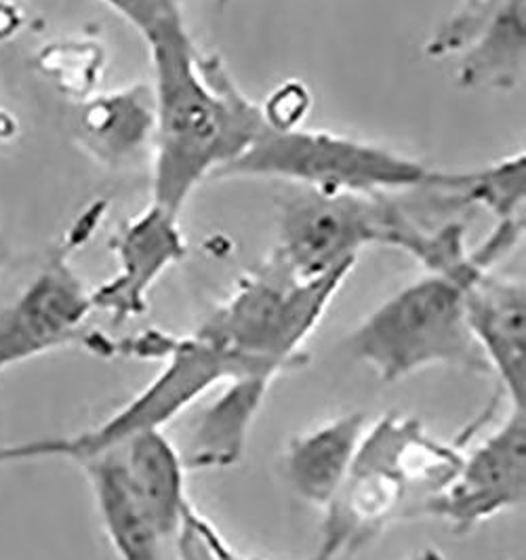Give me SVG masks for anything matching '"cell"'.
Returning <instances> with one entry per match:
<instances>
[{"instance_id":"cell-1","label":"cell","mask_w":526,"mask_h":560,"mask_svg":"<svg viewBox=\"0 0 526 560\" xmlns=\"http://www.w3.org/2000/svg\"><path fill=\"white\" fill-rule=\"evenodd\" d=\"M143 40L154 72L152 202L182 215L196 188L243 156L268 127L222 57L198 51L184 18Z\"/></svg>"},{"instance_id":"cell-2","label":"cell","mask_w":526,"mask_h":560,"mask_svg":"<svg viewBox=\"0 0 526 560\" xmlns=\"http://www.w3.org/2000/svg\"><path fill=\"white\" fill-rule=\"evenodd\" d=\"M86 350L104 359L161 361L163 369L141 393L93 428L68 436L0 445V468L47 459L83 466L120 451L143 432L163 430L166 423L190 409L198 398L220 388L232 377L249 373L278 377L274 371L238 359L198 334L182 337L161 329H148L138 336L112 339L106 334L93 331L86 339Z\"/></svg>"},{"instance_id":"cell-3","label":"cell","mask_w":526,"mask_h":560,"mask_svg":"<svg viewBox=\"0 0 526 560\" xmlns=\"http://www.w3.org/2000/svg\"><path fill=\"white\" fill-rule=\"evenodd\" d=\"M461 459L464 445L432 436L416 418L389 413L369 423L346 482L325 510L320 546L305 560H335L396 521L419 518Z\"/></svg>"},{"instance_id":"cell-4","label":"cell","mask_w":526,"mask_h":560,"mask_svg":"<svg viewBox=\"0 0 526 560\" xmlns=\"http://www.w3.org/2000/svg\"><path fill=\"white\" fill-rule=\"evenodd\" d=\"M356 264L314 279L297 277L277 253L245 275L196 331L225 352L277 375L305 363L307 337L325 318Z\"/></svg>"},{"instance_id":"cell-5","label":"cell","mask_w":526,"mask_h":560,"mask_svg":"<svg viewBox=\"0 0 526 560\" xmlns=\"http://www.w3.org/2000/svg\"><path fill=\"white\" fill-rule=\"evenodd\" d=\"M443 171L402 152L332 131H270L213 179H272L320 195L436 190Z\"/></svg>"},{"instance_id":"cell-6","label":"cell","mask_w":526,"mask_h":560,"mask_svg":"<svg viewBox=\"0 0 526 560\" xmlns=\"http://www.w3.org/2000/svg\"><path fill=\"white\" fill-rule=\"evenodd\" d=\"M348 348L386 384L432 366L489 373L466 320L461 284L436 272L373 310L348 337Z\"/></svg>"},{"instance_id":"cell-7","label":"cell","mask_w":526,"mask_h":560,"mask_svg":"<svg viewBox=\"0 0 526 560\" xmlns=\"http://www.w3.org/2000/svg\"><path fill=\"white\" fill-rule=\"evenodd\" d=\"M430 225L389 200L388 195H320L304 190L287 198L278 220V257L302 279L356 264L364 247L386 245L419 257Z\"/></svg>"},{"instance_id":"cell-8","label":"cell","mask_w":526,"mask_h":560,"mask_svg":"<svg viewBox=\"0 0 526 560\" xmlns=\"http://www.w3.org/2000/svg\"><path fill=\"white\" fill-rule=\"evenodd\" d=\"M102 215V205L86 209L28 284L0 304V373L83 341L84 323L95 308L72 253L89 241Z\"/></svg>"},{"instance_id":"cell-9","label":"cell","mask_w":526,"mask_h":560,"mask_svg":"<svg viewBox=\"0 0 526 560\" xmlns=\"http://www.w3.org/2000/svg\"><path fill=\"white\" fill-rule=\"evenodd\" d=\"M526 493V413L510 407L507 418L464 459L419 518H434L451 532L470 533L501 512L521 508Z\"/></svg>"},{"instance_id":"cell-10","label":"cell","mask_w":526,"mask_h":560,"mask_svg":"<svg viewBox=\"0 0 526 560\" xmlns=\"http://www.w3.org/2000/svg\"><path fill=\"white\" fill-rule=\"evenodd\" d=\"M110 247L116 272L97 289H91V300L93 308L106 312L112 323L122 325L145 314L150 291L171 266L186 257L188 243L179 215L150 202V207L120 225Z\"/></svg>"},{"instance_id":"cell-11","label":"cell","mask_w":526,"mask_h":560,"mask_svg":"<svg viewBox=\"0 0 526 560\" xmlns=\"http://www.w3.org/2000/svg\"><path fill=\"white\" fill-rule=\"evenodd\" d=\"M471 337L489 373L510 400L526 407V293L525 282L498 275L493 266L478 264L459 280Z\"/></svg>"},{"instance_id":"cell-12","label":"cell","mask_w":526,"mask_h":560,"mask_svg":"<svg viewBox=\"0 0 526 560\" xmlns=\"http://www.w3.org/2000/svg\"><path fill=\"white\" fill-rule=\"evenodd\" d=\"M369 418L348 411L295 434L284 451V475L305 504L327 510L361 448Z\"/></svg>"},{"instance_id":"cell-13","label":"cell","mask_w":526,"mask_h":560,"mask_svg":"<svg viewBox=\"0 0 526 560\" xmlns=\"http://www.w3.org/2000/svg\"><path fill=\"white\" fill-rule=\"evenodd\" d=\"M457 56L464 89H516L525 79L526 0H495Z\"/></svg>"},{"instance_id":"cell-14","label":"cell","mask_w":526,"mask_h":560,"mask_svg":"<svg viewBox=\"0 0 526 560\" xmlns=\"http://www.w3.org/2000/svg\"><path fill=\"white\" fill-rule=\"evenodd\" d=\"M274 377L238 375L220 386L215 400L200 413L186 470H222L234 466L247 447L250 425L266 402Z\"/></svg>"},{"instance_id":"cell-15","label":"cell","mask_w":526,"mask_h":560,"mask_svg":"<svg viewBox=\"0 0 526 560\" xmlns=\"http://www.w3.org/2000/svg\"><path fill=\"white\" fill-rule=\"evenodd\" d=\"M125 472L139 504L159 533L171 539L192 500L186 489V464L163 430H150L120 451Z\"/></svg>"},{"instance_id":"cell-16","label":"cell","mask_w":526,"mask_h":560,"mask_svg":"<svg viewBox=\"0 0 526 560\" xmlns=\"http://www.w3.org/2000/svg\"><path fill=\"white\" fill-rule=\"evenodd\" d=\"M91 485L95 510L118 560H161L165 537L138 502L118 453L81 466Z\"/></svg>"},{"instance_id":"cell-17","label":"cell","mask_w":526,"mask_h":560,"mask_svg":"<svg viewBox=\"0 0 526 560\" xmlns=\"http://www.w3.org/2000/svg\"><path fill=\"white\" fill-rule=\"evenodd\" d=\"M83 143L106 163H122L152 141V91L143 86L89 97L81 108Z\"/></svg>"},{"instance_id":"cell-18","label":"cell","mask_w":526,"mask_h":560,"mask_svg":"<svg viewBox=\"0 0 526 560\" xmlns=\"http://www.w3.org/2000/svg\"><path fill=\"white\" fill-rule=\"evenodd\" d=\"M525 152L470 171H444L439 195L461 205L487 209L495 222L523 220L525 207Z\"/></svg>"},{"instance_id":"cell-19","label":"cell","mask_w":526,"mask_h":560,"mask_svg":"<svg viewBox=\"0 0 526 560\" xmlns=\"http://www.w3.org/2000/svg\"><path fill=\"white\" fill-rule=\"evenodd\" d=\"M259 106L270 131H291L302 127L305 114L312 108V93L302 81H287L278 84Z\"/></svg>"},{"instance_id":"cell-20","label":"cell","mask_w":526,"mask_h":560,"mask_svg":"<svg viewBox=\"0 0 526 560\" xmlns=\"http://www.w3.org/2000/svg\"><path fill=\"white\" fill-rule=\"evenodd\" d=\"M145 38L168 22L184 18L182 0H100Z\"/></svg>"},{"instance_id":"cell-21","label":"cell","mask_w":526,"mask_h":560,"mask_svg":"<svg viewBox=\"0 0 526 560\" xmlns=\"http://www.w3.org/2000/svg\"><path fill=\"white\" fill-rule=\"evenodd\" d=\"M20 133V125L15 114L9 113L7 108L0 106V150H4L11 141L17 138Z\"/></svg>"},{"instance_id":"cell-22","label":"cell","mask_w":526,"mask_h":560,"mask_svg":"<svg viewBox=\"0 0 526 560\" xmlns=\"http://www.w3.org/2000/svg\"><path fill=\"white\" fill-rule=\"evenodd\" d=\"M409 560H446L444 559L443 552H439V550H434V548H425L423 552H419L416 555L413 559Z\"/></svg>"}]
</instances>
